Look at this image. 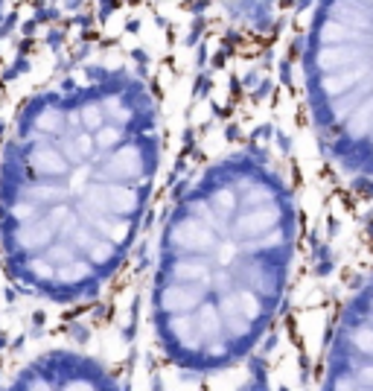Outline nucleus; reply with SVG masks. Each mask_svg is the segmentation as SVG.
Segmentation results:
<instances>
[{
	"label": "nucleus",
	"mask_w": 373,
	"mask_h": 391,
	"mask_svg": "<svg viewBox=\"0 0 373 391\" xmlns=\"http://www.w3.org/2000/svg\"><path fill=\"white\" fill-rule=\"evenodd\" d=\"M172 123L140 32L82 35L20 70L0 102V289L32 310L99 304L163 205Z\"/></svg>",
	"instance_id": "obj_1"
},
{
	"label": "nucleus",
	"mask_w": 373,
	"mask_h": 391,
	"mask_svg": "<svg viewBox=\"0 0 373 391\" xmlns=\"http://www.w3.org/2000/svg\"><path fill=\"white\" fill-rule=\"evenodd\" d=\"M140 307L160 383H198L242 365L274 327L298 254L286 175L257 149L201 161L163 196Z\"/></svg>",
	"instance_id": "obj_2"
},
{
	"label": "nucleus",
	"mask_w": 373,
	"mask_h": 391,
	"mask_svg": "<svg viewBox=\"0 0 373 391\" xmlns=\"http://www.w3.org/2000/svg\"><path fill=\"white\" fill-rule=\"evenodd\" d=\"M301 64L321 149L344 172L373 178V0H315Z\"/></svg>",
	"instance_id": "obj_3"
},
{
	"label": "nucleus",
	"mask_w": 373,
	"mask_h": 391,
	"mask_svg": "<svg viewBox=\"0 0 373 391\" xmlns=\"http://www.w3.org/2000/svg\"><path fill=\"white\" fill-rule=\"evenodd\" d=\"M324 389H373V275L341 310L321 365Z\"/></svg>",
	"instance_id": "obj_4"
},
{
	"label": "nucleus",
	"mask_w": 373,
	"mask_h": 391,
	"mask_svg": "<svg viewBox=\"0 0 373 391\" xmlns=\"http://www.w3.org/2000/svg\"><path fill=\"white\" fill-rule=\"evenodd\" d=\"M6 389H120L123 380L96 354L50 348L29 354L6 380Z\"/></svg>",
	"instance_id": "obj_5"
},
{
	"label": "nucleus",
	"mask_w": 373,
	"mask_h": 391,
	"mask_svg": "<svg viewBox=\"0 0 373 391\" xmlns=\"http://www.w3.org/2000/svg\"><path fill=\"white\" fill-rule=\"evenodd\" d=\"M6 6H9V0H0V26H3V18H6Z\"/></svg>",
	"instance_id": "obj_6"
}]
</instances>
